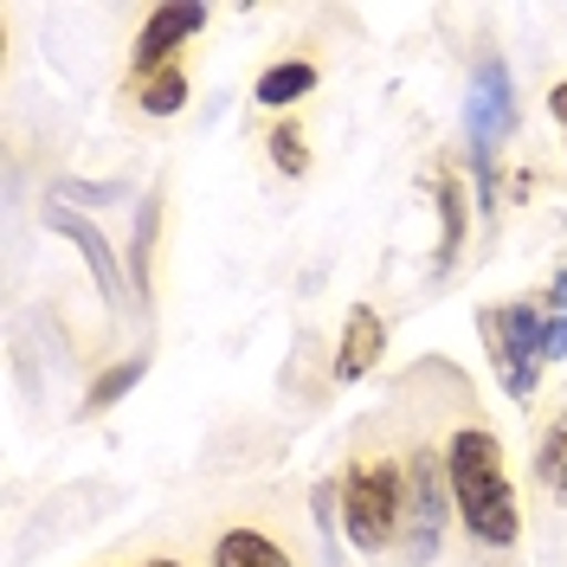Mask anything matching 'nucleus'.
I'll return each instance as SVG.
<instances>
[{"label":"nucleus","mask_w":567,"mask_h":567,"mask_svg":"<svg viewBox=\"0 0 567 567\" xmlns=\"http://www.w3.org/2000/svg\"><path fill=\"white\" fill-rule=\"evenodd\" d=\"M445 477H452V509L458 523L484 548H516L523 542V509H516V484H509V464L503 445L484 425H458L445 439Z\"/></svg>","instance_id":"obj_1"},{"label":"nucleus","mask_w":567,"mask_h":567,"mask_svg":"<svg viewBox=\"0 0 567 567\" xmlns=\"http://www.w3.org/2000/svg\"><path fill=\"white\" fill-rule=\"evenodd\" d=\"M406 523V464L393 458H354L342 477V529L361 555H381L400 542Z\"/></svg>","instance_id":"obj_2"},{"label":"nucleus","mask_w":567,"mask_h":567,"mask_svg":"<svg viewBox=\"0 0 567 567\" xmlns=\"http://www.w3.org/2000/svg\"><path fill=\"white\" fill-rule=\"evenodd\" d=\"M484 336H491V361H496L503 393L529 400L535 374H542V361H548V310H542V297H516V303L491 310V317H484Z\"/></svg>","instance_id":"obj_3"},{"label":"nucleus","mask_w":567,"mask_h":567,"mask_svg":"<svg viewBox=\"0 0 567 567\" xmlns=\"http://www.w3.org/2000/svg\"><path fill=\"white\" fill-rule=\"evenodd\" d=\"M445 523H452V477H445V452H413L406 458V561L425 567L439 561V542H445Z\"/></svg>","instance_id":"obj_4"},{"label":"nucleus","mask_w":567,"mask_h":567,"mask_svg":"<svg viewBox=\"0 0 567 567\" xmlns=\"http://www.w3.org/2000/svg\"><path fill=\"white\" fill-rule=\"evenodd\" d=\"M516 130V84L503 59H484L471 71V97H464V136L477 148V162H491V148Z\"/></svg>","instance_id":"obj_5"},{"label":"nucleus","mask_w":567,"mask_h":567,"mask_svg":"<svg viewBox=\"0 0 567 567\" xmlns=\"http://www.w3.org/2000/svg\"><path fill=\"white\" fill-rule=\"evenodd\" d=\"M207 7H155L148 27L136 33V78H155V71L175 65V45L194 33H207Z\"/></svg>","instance_id":"obj_6"},{"label":"nucleus","mask_w":567,"mask_h":567,"mask_svg":"<svg viewBox=\"0 0 567 567\" xmlns=\"http://www.w3.org/2000/svg\"><path fill=\"white\" fill-rule=\"evenodd\" d=\"M388 349V322L374 317L368 303H354L349 322H342V349H336V381H361Z\"/></svg>","instance_id":"obj_7"},{"label":"nucleus","mask_w":567,"mask_h":567,"mask_svg":"<svg viewBox=\"0 0 567 567\" xmlns=\"http://www.w3.org/2000/svg\"><path fill=\"white\" fill-rule=\"evenodd\" d=\"M45 226L84 251V265H91V271H97V284H104V303H123V271H116V251L97 239V226H84V219H78V213H65V207H45Z\"/></svg>","instance_id":"obj_8"},{"label":"nucleus","mask_w":567,"mask_h":567,"mask_svg":"<svg viewBox=\"0 0 567 567\" xmlns=\"http://www.w3.org/2000/svg\"><path fill=\"white\" fill-rule=\"evenodd\" d=\"M213 567H297L265 529H226L213 542Z\"/></svg>","instance_id":"obj_9"},{"label":"nucleus","mask_w":567,"mask_h":567,"mask_svg":"<svg viewBox=\"0 0 567 567\" xmlns=\"http://www.w3.org/2000/svg\"><path fill=\"white\" fill-rule=\"evenodd\" d=\"M310 91H317V65H310V59H284V65H271L265 78H258L251 97H258L265 110H290L297 97H310Z\"/></svg>","instance_id":"obj_10"},{"label":"nucleus","mask_w":567,"mask_h":567,"mask_svg":"<svg viewBox=\"0 0 567 567\" xmlns=\"http://www.w3.org/2000/svg\"><path fill=\"white\" fill-rule=\"evenodd\" d=\"M535 484L555 503H567V413H555L542 425V439H535Z\"/></svg>","instance_id":"obj_11"},{"label":"nucleus","mask_w":567,"mask_h":567,"mask_svg":"<svg viewBox=\"0 0 567 567\" xmlns=\"http://www.w3.org/2000/svg\"><path fill=\"white\" fill-rule=\"evenodd\" d=\"M464 251V187L439 175V271H452Z\"/></svg>","instance_id":"obj_12"},{"label":"nucleus","mask_w":567,"mask_h":567,"mask_svg":"<svg viewBox=\"0 0 567 567\" xmlns=\"http://www.w3.org/2000/svg\"><path fill=\"white\" fill-rule=\"evenodd\" d=\"M181 104H187V71L181 65L142 78V110H148V116H175Z\"/></svg>","instance_id":"obj_13"},{"label":"nucleus","mask_w":567,"mask_h":567,"mask_svg":"<svg viewBox=\"0 0 567 567\" xmlns=\"http://www.w3.org/2000/svg\"><path fill=\"white\" fill-rule=\"evenodd\" d=\"M142 374H148V354H130V361H123V368H110L104 381H97V388H91V406H110V400H123V393L136 388Z\"/></svg>","instance_id":"obj_14"},{"label":"nucleus","mask_w":567,"mask_h":567,"mask_svg":"<svg viewBox=\"0 0 567 567\" xmlns=\"http://www.w3.org/2000/svg\"><path fill=\"white\" fill-rule=\"evenodd\" d=\"M271 162H278L284 175H303V168H310V148H303V130H290V123H278V130H271Z\"/></svg>","instance_id":"obj_15"},{"label":"nucleus","mask_w":567,"mask_h":567,"mask_svg":"<svg viewBox=\"0 0 567 567\" xmlns=\"http://www.w3.org/2000/svg\"><path fill=\"white\" fill-rule=\"evenodd\" d=\"M548 110H555V123H561V130H567V78H561V84H555V91H548Z\"/></svg>","instance_id":"obj_16"},{"label":"nucleus","mask_w":567,"mask_h":567,"mask_svg":"<svg viewBox=\"0 0 567 567\" xmlns=\"http://www.w3.org/2000/svg\"><path fill=\"white\" fill-rule=\"evenodd\" d=\"M542 303H555V310H567V271L555 284H548V290H542Z\"/></svg>","instance_id":"obj_17"},{"label":"nucleus","mask_w":567,"mask_h":567,"mask_svg":"<svg viewBox=\"0 0 567 567\" xmlns=\"http://www.w3.org/2000/svg\"><path fill=\"white\" fill-rule=\"evenodd\" d=\"M142 567H181V561H168V555H155V561H142Z\"/></svg>","instance_id":"obj_18"}]
</instances>
